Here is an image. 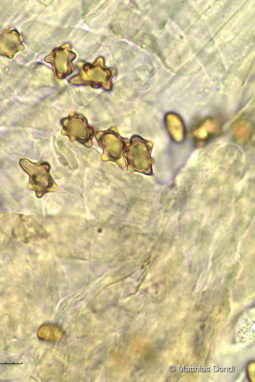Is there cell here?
<instances>
[{"instance_id":"cell-1","label":"cell","mask_w":255,"mask_h":382,"mask_svg":"<svg viewBox=\"0 0 255 382\" xmlns=\"http://www.w3.org/2000/svg\"><path fill=\"white\" fill-rule=\"evenodd\" d=\"M19 164L29 175V187L35 191L38 198L56 189V185L49 173L48 163L41 161L35 163L28 159L23 158L19 160Z\"/></svg>"}]
</instances>
